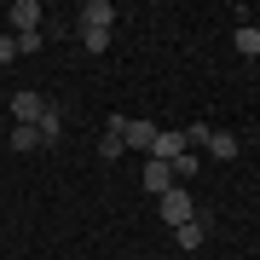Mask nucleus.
I'll use <instances>...</instances> for the list:
<instances>
[{"mask_svg": "<svg viewBox=\"0 0 260 260\" xmlns=\"http://www.w3.org/2000/svg\"><path fill=\"white\" fill-rule=\"evenodd\" d=\"M6 23L18 29V35H41V6H35V0H18V6L6 12Z\"/></svg>", "mask_w": 260, "mask_h": 260, "instance_id": "nucleus-3", "label": "nucleus"}, {"mask_svg": "<svg viewBox=\"0 0 260 260\" xmlns=\"http://www.w3.org/2000/svg\"><path fill=\"white\" fill-rule=\"evenodd\" d=\"M174 185H179V179H174V168L150 156V162H145V191H150V197H162V191H174Z\"/></svg>", "mask_w": 260, "mask_h": 260, "instance_id": "nucleus-5", "label": "nucleus"}, {"mask_svg": "<svg viewBox=\"0 0 260 260\" xmlns=\"http://www.w3.org/2000/svg\"><path fill=\"white\" fill-rule=\"evenodd\" d=\"M81 41H87V52H104L110 47V29H81Z\"/></svg>", "mask_w": 260, "mask_h": 260, "instance_id": "nucleus-14", "label": "nucleus"}, {"mask_svg": "<svg viewBox=\"0 0 260 260\" xmlns=\"http://www.w3.org/2000/svg\"><path fill=\"white\" fill-rule=\"evenodd\" d=\"M12 150H41V133L35 127H12Z\"/></svg>", "mask_w": 260, "mask_h": 260, "instance_id": "nucleus-12", "label": "nucleus"}, {"mask_svg": "<svg viewBox=\"0 0 260 260\" xmlns=\"http://www.w3.org/2000/svg\"><path fill=\"white\" fill-rule=\"evenodd\" d=\"M12 116H18V127H35V121L47 116V99H41V93H18V99H12Z\"/></svg>", "mask_w": 260, "mask_h": 260, "instance_id": "nucleus-4", "label": "nucleus"}, {"mask_svg": "<svg viewBox=\"0 0 260 260\" xmlns=\"http://www.w3.org/2000/svg\"><path fill=\"white\" fill-rule=\"evenodd\" d=\"M156 133H162L156 121H145V116H139V121H133V116H121V145H127V150H139V156H150Z\"/></svg>", "mask_w": 260, "mask_h": 260, "instance_id": "nucleus-2", "label": "nucleus"}, {"mask_svg": "<svg viewBox=\"0 0 260 260\" xmlns=\"http://www.w3.org/2000/svg\"><path fill=\"white\" fill-rule=\"evenodd\" d=\"M208 150H214V156H225V162H232V156H237V139H232V133H214V139H208Z\"/></svg>", "mask_w": 260, "mask_h": 260, "instance_id": "nucleus-13", "label": "nucleus"}, {"mask_svg": "<svg viewBox=\"0 0 260 260\" xmlns=\"http://www.w3.org/2000/svg\"><path fill=\"white\" fill-rule=\"evenodd\" d=\"M156 208H162V220L174 225V232H179V225H185V220H197V203H191V191H185V185L162 191V197H156Z\"/></svg>", "mask_w": 260, "mask_h": 260, "instance_id": "nucleus-1", "label": "nucleus"}, {"mask_svg": "<svg viewBox=\"0 0 260 260\" xmlns=\"http://www.w3.org/2000/svg\"><path fill=\"white\" fill-rule=\"evenodd\" d=\"M99 156H104V162L127 156V145H121V116H110V127H104V139H99Z\"/></svg>", "mask_w": 260, "mask_h": 260, "instance_id": "nucleus-8", "label": "nucleus"}, {"mask_svg": "<svg viewBox=\"0 0 260 260\" xmlns=\"http://www.w3.org/2000/svg\"><path fill=\"white\" fill-rule=\"evenodd\" d=\"M18 58V35H0V64H12Z\"/></svg>", "mask_w": 260, "mask_h": 260, "instance_id": "nucleus-17", "label": "nucleus"}, {"mask_svg": "<svg viewBox=\"0 0 260 260\" xmlns=\"http://www.w3.org/2000/svg\"><path fill=\"white\" fill-rule=\"evenodd\" d=\"M110 23H116L110 0H87V6H81V29H110Z\"/></svg>", "mask_w": 260, "mask_h": 260, "instance_id": "nucleus-7", "label": "nucleus"}, {"mask_svg": "<svg viewBox=\"0 0 260 260\" xmlns=\"http://www.w3.org/2000/svg\"><path fill=\"white\" fill-rule=\"evenodd\" d=\"M150 156H156V162H168V168H174L179 156H185V133H156V145H150Z\"/></svg>", "mask_w": 260, "mask_h": 260, "instance_id": "nucleus-6", "label": "nucleus"}, {"mask_svg": "<svg viewBox=\"0 0 260 260\" xmlns=\"http://www.w3.org/2000/svg\"><path fill=\"white\" fill-rule=\"evenodd\" d=\"M208 139H214V127H208V121H197V127L185 133V145H208Z\"/></svg>", "mask_w": 260, "mask_h": 260, "instance_id": "nucleus-16", "label": "nucleus"}, {"mask_svg": "<svg viewBox=\"0 0 260 260\" xmlns=\"http://www.w3.org/2000/svg\"><path fill=\"white\" fill-rule=\"evenodd\" d=\"M179 249H203V243H208V220H203V214H197V220H185V225H179Z\"/></svg>", "mask_w": 260, "mask_h": 260, "instance_id": "nucleus-9", "label": "nucleus"}, {"mask_svg": "<svg viewBox=\"0 0 260 260\" xmlns=\"http://www.w3.org/2000/svg\"><path fill=\"white\" fill-rule=\"evenodd\" d=\"M35 133H41V145H58V139H64V116H58L52 104H47V116L35 121Z\"/></svg>", "mask_w": 260, "mask_h": 260, "instance_id": "nucleus-10", "label": "nucleus"}, {"mask_svg": "<svg viewBox=\"0 0 260 260\" xmlns=\"http://www.w3.org/2000/svg\"><path fill=\"white\" fill-rule=\"evenodd\" d=\"M191 174H197V156H191V150H185V156H179V162H174V179H179V185H185V179H191Z\"/></svg>", "mask_w": 260, "mask_h": 260, "instance_id": "nucleus-15", "label": "nucleus"}, {"mask_svg": "<svg viewBox=\"0 0 260 260\" xmlns=\"http://www.w3.org/2000/svg\"><path fill=\"white\" fill-rule=\"evenodd\" d=\"M232 47H237L243 58H260V29H254V23H243L237 35H232Z\"/></svg>", "mask_w": 260, "mask_h": 260, "instance_id": "nucleus-11", "label": "nucleus"}]
</instances>
